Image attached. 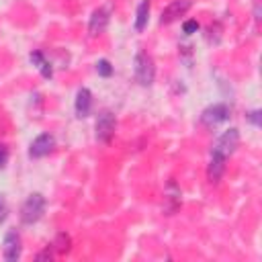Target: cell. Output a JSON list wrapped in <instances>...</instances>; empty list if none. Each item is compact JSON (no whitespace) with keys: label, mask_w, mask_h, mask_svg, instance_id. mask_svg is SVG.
I'll return each mask as SVG.
<instances>
[{"label":"cell","mask_w":262,"mask_h":262,"mask_svg":"<svg viewBox=\"0 0 262 262\" xmlns=\"http://www.w3.org/2000/svg\"><path fill=\"white\" fill-rule=\"evenodd\" d=\"M180 207V188L174 180L168 182L166 186V205H164V213L166 215H174L176 209Z\"/></svg>","instance_id":"13"},{"label":"cell","mask_w":262,"mask_h":262,"mask_svg":"<svg viewBox=\"0 0 262 262\" xmlns=\"http://www.w3.org/2000/svg\"><path fill=\"white\" fill-rule=\"evenodd\" d=\"M113 72H115V68H113V63H111L108 59L102 57V59L96 61V74H98V76H102V78H111Z\"/></svg>","instance_id":"16"},{"label":"cell","mask_w":262,"mask_h":262,"mask_svg":"<svg viewBox=\"0 0 262 262\" xmlns=\"http://www.w3.org/2000/svg\"><path fill=\"white\" fill-rule=\"evenodd\" d=\"M192 8V0H172L162 8L160 14V23L162 25H170L174 20H178L180 16H184L188 10Z\"/></svg>","instance_id":"7"},{"label":"cell","mask_w":262,"mask_h":262,"mask_svg":"<svg viewBox=\"0 0 262 262\" xmlns=\"http://www.w3.org/2000/svg\"><path fill=\"white\" fill-rule=\"evenodd\" d=\"M237 145H239V129L229 127V129H225V131L215 139V143H213V147H211V154H215V156H219V158H223V160H229V158L235 154Z\"/></svg>","instance_id":"3"},{"label":"cell","mask_w":262,"mask_h":262,"mask_svg":"<svg viewBox=\"0 0 262 262\" xmlns=\"http://www.w3.org/2000/svg\"><path fill=\"white\" fill-rule=\"evenodd\" d=\"M229 117H231V108H229L225 102H213V104H209L207 108H203L199 121H201L203 127L215 129V127H219L221 123H225Z\"/></svg>","instance_id":"4"},{"label":"cell","mask_w":262,"mask_h":262,"mask_svg":"<svg viewBox=\"0 0 262 262\" xmlns=\"http://www.w3.org/2000/svg\"><path fill=\"white\" fill-rule=\"evenodd\" d=\"M45 196L41 194V192H31L27 199H25V203L20 205V213H18V217H20V223L23 225H35L41 217H43V213H45Z\"/></svg>","instance_id":"2"},{"label":"cell","mask_w":262,"mask_h":262,"mask_svg":"<svg viewBox=\"0 0 262 262\" xmlns=\"http://www.w3.org/2000/svg\"><path fill=\"white\" fill-rule=\"evenodd\" d=\"M108 20H111V8L108 6H98L92 10L90 14V20H88V35L90 37H98L106 31L108 27Z\"/></svg>","instance_id":"8"},{"label":"cell","mask_w":262,"mask_h":262,"mask_svg":"<svg viewBox=\"0 0 262 262\" xmlns=\"http://www.w3.org/2000/svg\"><path fill=\"white\" fill-rule=\"evenodd\" d=\"M133 76L135 82L143 88H149L156 82V63L145 49H137L133 57Z\"/></svg>","instance_id":"1"},{"label":"cell","mask_w":262,"mask_h":262,"mask_svg":"<svg viewBox=\"0 0 262 262\" xmlns=\"http://www.w3.org/2000/svg\"><path fill=\"white\" fill-rule=\"evenodd\" d=\"M8 158H10V149H8V145H6V143H0V170L6 168Z\"/></svg>","instance_id":"19"},{"label":"cell","mask_w":262,"mask_h":262,"mask_svg":"<svg viewBox=\"0 0 262 262\" xmlns=\"http://www.w3.org/2000/svg\"><path fill=\"white\" fill-rule=\"evenodd\" d=\"M23 254V242H20V233L16 227H10L4 235L2 242V258L6 262H16Z\"/></svg>","instance_id":"6"},{"label":"cell","mask_w":262,"mask_h":262,"mask_svg":"<svg viewBox=\"0 0 262 262\" xmlns=\"http://www.w3.org/2000/svg\"><path fill=\"white\" fill-rule=\"evenodd\" d=\"M254 18H256V20H260V6H258V4L254 6Z\"/></svg>","instance_id":"22"},{"label":"cell","mask_w":262,"mask_h":262,"mask_svg":"<svg viewBox=\"0 0 262 262\" xmlns=\"http://www.w3.org/2000/svg\"><path fill=\"white\" fill-rule=\"evenodd\" d=\"M199 29H201V25H199V20H194V18H188V20L182 23V33H184V35H192V33H196Z\"/></svg>","instance_id":"17"},{"label":"cell","mask_w":262,"mask_h":262,"mask_svg":"<svg viewBox=\"0 0 262 262\" xmlns=\"http://www.w3.org/2000/svg\"><path fill=\"white\" fill-rule=\"evenodd\" d=\"M8 217V203H6V196L0 192V225L6 221Z\"/></svg>","instance_id":"20"},{"label":"cell","mask_w":262,"mask_h":262,"mask_svg":"<svg viewBox=\"0 0 262 262\" xmlns=\"http://www.w3.org/2000/svg\"><path fill=\"white\" fill-rule=\"evenodd\" d=\"M51 250H53L55 254H68V252L72 250V237H70L66 231H59V233L55 235V239L51 242Z\"/></svg>","instance_id":"15"},{"label":"cell","mask_w":262,"mask_h":262,"mask_svg":"<svg viewBox=\"0 0 262 262\" xmlns=\"http://www.w3.org/2000/svg\"><path fill=\"white\" fill-rule=\"evenodd\" d=\"M225 168H227V160H223V158L211 154V156H209V162H207V180H209L211 184H217V182L223 178Z\"/></svg>","instance_id":"11"},{"label":"cell","mask_w":262,"mask_h":262,"mask_svg":"<svg viewBox=\"0 0 262 262\" xmlns=\"http://www.w3.org/2000/svg\"><path fill=\"white\" fill-rule=\"evenodd\" d=\"M149 12H151V0H141V2L137 4L135 20H133V29H135L137 33H141V31H145V29H147Z\"/></svg>","instance_id":"14"},{"label":"cell","mask_w":262,"mask_h":262,"mask_svg":"<svg viewBox=\"0 0 262 262\" xmlns=\"http://www.w3.org/2000/svg\"><path fill=\"white\" fill-rule=\"evenodd\" d=\"M35 258H37V260H51V258H53V250H51V246H47V248H45L43 252H39Z\"/></svg>","instance_id":"21"},{"label":"cell","mask_w":262,"mask_h":262,"mask_svg":"<svg viewBox=\"0 0 262 262\" xmlns=\"http://www.w3.org/2000/svg\"><path fill=\"white\" fill-rule=\"evenodd\" d=\"M74 111H76V117L78 119H86L92 111V92L82 86L78 92H76V100H74Z\"/></svg>","instance_id":"10"},{"label":"cell","mask_w":262,"mask_h":262,"mask_svg":"<svg viewBox=\"0 0 262 262\" xmlns=\"http://www.w3.org/2000/svg\"><path fill=\"white\" fill-rule=\"evenodd\" d=\"M29 59H31V63L41 72V76L45 78V80H51L53 78V68H51V61L45 57V53L41 51V49H35V51H31L29 53Z\"/></svg>","instance_id":"12"},{"label":"cell","mask_w":262,"mask_h":262,"mask_svg":"<svg viewBox=\"0 0 262 262\" xmlns=\"http://www.w3.org/2000/svg\"><path fill=\"white\" fill-rule=\"evenodd\" d=\"M53 149H55V137L51 133H41V135H37L31 141V145H29V158L39 160V158L49 156Z\"/></svg>","instance_id":"9"},{"label":"cell","mask_w":262,"mask_h":262,"mask_svg":"<svg viewBox=\"0 0 262 262\" xmlns=\"http://www.w3.org/2000/svg\"><path fill=\"white\" fill-rule=\"evenodd\" d=\"M246 119H248L254 127H260V125H262V113H260V108H254V111L246 113Z\"/></svg>","instance_id":"18"},{"label":"cell","mask_w":262,"mask_h":262,"mask_svg":"<svg viewBox=\"0 0 262 262\" xmlns=\"http://www.w3.org/2000/svg\"><path fill=\"white\" fill-rule=\"evenodd\" d=\"M115 129H117V119L113 111H102L96 117L94 123V137L100 143H111V139L115 137Z\"/></svg>","instance_id":"5"}]
</instances>
